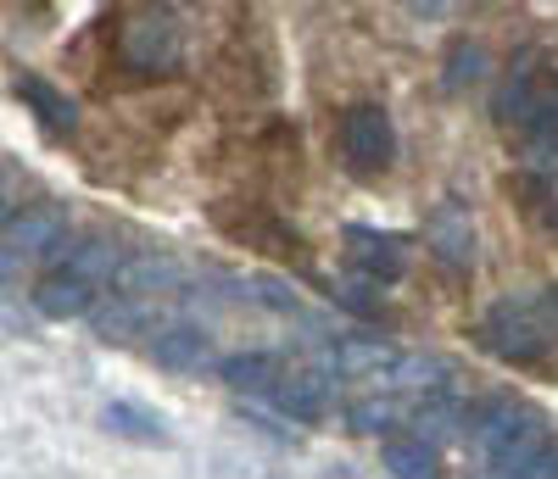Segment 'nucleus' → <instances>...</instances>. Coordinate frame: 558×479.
<instances>
[{
	"instance_id": "1",
	"label": "nucleus",
	"mask_w": 558,
	"mask_h": 479,
	"mask_svg": "<svg viewBox=\"0 0 558 479\" xmlns=\"http://www.w3.org/2000/svg\"><path fill=\"white\" fill-rule=\"evenodd\" d=\"M558 341V302L553 296H497L486 312H481V346L502 363H542Z\"/></svg>"
},
{
	"instance_id": "2",
	"label": "nucleus",
	"mask_w": 558,
	"mask_h": 479,
	"mask_svg": "<svg viewBox=\"0 0 558 479\" xmlns=\"http://www.w3.org/2000/svg\"><path fill=\"white\" fill-rule=\"evenodd\" d=\"M475 446L486 457L492 474H525V463H536L547 452V418L525 402H492L481 418H475Z\"/></svg>"
},
{
	"instance_id": "3",
	"label": "nucleus",
	"mask_w": 558,
	"mask_h": 479,
	"mask_svg": "<svg viewBox=\"0 0 558 479\" xmlns=\"http://www.w3.org/2000/svg\"><path fill=\"white\" fill-rule=\"evenodd\" d=\"M118 57L129 73H173L179 57H184V23L157 7V0H146V7H134L123 17V34H118Z\"/></svg>"
},
{
	"instance_id": "4",
	"label": "nucleus",
	"mask_w": 558,
	"mask_h": 479,
	"mask_svg": "<svg viewBox=\"0 0 558 479\" xmlns=\"http://www.w3.org/2000/svg\"><path fill=\"white\" fill-rule=\"evenodd\" d=\"M341 151H347V168L363 173V179L386 173L391 157H397L391 112H386L380 101H357V107H347V118H341Z\"/></svg>"
},
{
	"instance_id": "5",
	"label": "nucleus",
	"mask_w": 558,
	"mask_h": 479,
	"mask_svg": "<svg viewBox=\"0 0 558 479\" xmlns=\"http://www.w3.org/2000/svg\"><path fill=\"white\" fill-rule=\"evenodd\" d=\"M68 251V212L39 201L23 212H7V273H17V262H57Z\"/></svg>"
},
{
	"instance_id": "6",
	"label": "nucleus",
	"mask_w": 558,
	"mask_h": 479,
	"mask_svg": "<svg viewBox=\"0 0 558 479\" xmlns=\"http://www.w3.org/2000/svg\"><path fill=\"white\" fill-rule=\"evenodd\" d=\"M425 246L447 262V268H475V218H470V207L463 201H436L430 207V218H425Z\"/></svg>"
},
{
	"instance_id": "7",
	"label": "nucleus",
	"mask_w": 558,
	"mask_h": 479,
	"mask_svg": "<svg viewBox=\"0 0 558 479\" xmlns=\"http://www.w3.org/2000/svg\"><path fill=\"white\" fill-rule=\"evenodd\" d=\"M402 346L380 341V334H341V341L330 346V368L341 379H380V385H391V373L402 368Z\"/></svg>"
},
{
	"instance_id": "8",
	"label": "nucleus",
	"mask_w": 558,
	"mask_h": 479,
	"mask_svg": "<svg viewBox=\"0 0 558 479\" xmlns=\"http://www.w3.org/2000/svg\"><path fill=\"white\" fill-rule=\"evenodd\" d=\"M347 262L363 273V279H375V284H391L408 273V240L402 234H380V229H347Z\"/></svg>"
},
{
	"instance_id": "9",
	"label": "nucleus",
	"mask_w": 558,
	"mask_h": 479,
	"mask_svg": "<svg viewBox=\"0 0 558 479\" xmlns=\"http://www.w3.org/2000/svg\"><path fill=\"white\" fill-rule=\"evenodd\" d=\"M542 84H547V67L525 51L514 67H508V78H502V89H497L492 118H497L502 128H525L531 112H536V101H542Z\"/></svg>"
},
{
	"instance_id": "10",
	"label": "nucleus",
	"mask_w": 558,
	"mask_h": 479,
	"mask_svg": "<svg viewBox=\"0 0 558 479\" xmlns=\"http://www.w3.org/2000/svg\"><path fill=\"white\" fill-rule=\"evenodd\" d=\"M268 396H274V407L286 413V418L318 423L324 413H330V379L313 373V368H286V373L268 385Z\"/></svg>"
},
{
	"instance_id": "11",
	"label": "nucleus",
	"mask_w": 558,
	"mask_h": 479,
	"mask_svg": "<svg viewBox=\"0 0 558 479\" xmlns=\"http://www.w3.org/2000/svg\"><path fill=\"white\" fill-rule=\"evenodd\" d=\"M12 95L39 118V128L45 134H57V139H68L73 128H78V107H73V95H62L51 78H39V73H17L12 78Z\"/></svg>"
},
{
	"instance_id": "12",
	"label": "nucleus",
	"mask_w": 558,
	"mask_h": 479,
	"mask_svg": "<svg viewBox=\"0 0 558 479\" xmlns=\"http://www.w3.org/2000/svg\"><path fill=\"white\" fill-rule=\"evenodd\" d=\"M34 307L45 318H84V312H96V279H84L78 268H62L45 284H34Z\"/></svg>"
},
{
	"instance_id": "13",
	"label": "nucleus",
	"mask_w": 558,
	"mask_h": 479,
	"mask_svg": "<svg viewBox=\"0 0 558 479\" xmlns=\"http://www.w3.org/2000/svg\"><path fill=\"white\" fill-rule=\"evenodd\" d=\"M151 357L168 373H202L213 363V341H207V329H196V323H168L151 341Z\"/></svg>"
},
{
	"instance_id": "14",
	"label": "nucleus",
	"mask_w": 558,
	"mask_h": 479,
	"mask_svg": "<svg viewBox=\"0 0 558 479\" xmlns=\"http://www.w3.org/2000/svg\"><path fill=\"white\" fill-rule=\"evenodd\" d=\"M380 463H386L397 479H430V474H441V463H436V441H425L418 429H413V435H386Z\"/></svg>"
},
{
	"instance_id": "15",
	"label": "nucleus",
	"mask_w": 558,
	"mask_h": 479,
	"mask_svg": "<svg viewBox=\"0 0 558 479\" xmlns=\"http://www.w3.org/2000/svg\"><path fill=\"white\" fill-rule=\"evenodd\" d=\"M173 284H179V262L162 257V251H140L118 273V291H129V296H162V291H173Z\"/></svg>"
},
{
	"instance_id": "16",
	"label": "nucleus",
	"mask_w": 558,
	"mask_h": 479,
	"mask_svg": "<svg viewBox=\"0 0 558 479\" xmlns=\"http://www.w3.org/2000/svg\"><path fill=\"white\" fill-rule=\"evenodd\" d=\"M520 134L531 146V162H558V73H547L542 101H536V112H531V123Z\"/></svg>"
},
{
	"instance_id": "17",
	"label": "nucleus",
	"mask_w": 558,
	"mask_h": 479,
	"mask_svg": "<svg viewBox=\"0 0 558 479\" xmlns=\"http://www.w3.org/2000/svg\"><path fill=\"white\" fill-rule=\"evenodd\" d=\"M62 262L68 268H78L84 279H96V284H112L118 273H123V251H118V240H107V234H96V240H78V246H68L62 251Z\"/></svg>"
},
{
	"instance_id": "18",
	"label": "nucleus",
	"mask_w": 558,
	"mask_h": 479,
	"mask_svg": "<svg viewBox=\"0 0 558 479\" xmlns=\"http://www.w3.org/2000/svg\"><path fill=\"white\" fill-rule=\"evenodd\" d=\"M101 423L112 429V435L140 441V446H162V441H168V429L157 423V413L134 407V402H107V407H101Z\"/></svg>"
},
{
	"instance_id": "19",
	"label": "nucleus",
	"mask_w": 558,
	"mask_h": 479,
	"mask_svg": "<svg viewBox=\"0 0 558 479\" xmlns=\"http://www.w3.org/2000/svg\"><path fill=\"white\" fill-rule=\"evenodd\" d=\"M218 373H223L229 391H268L274 379H279V363L268 352H241V357H223Z\"/></svg>"
},
{
	"instance_id": "20",
	"label": "nucleus",
	"mask_w": 558,
	"mask_h": 479,
	"mask_svg": "<svg viewBox=\"0 0 558 479\" xmlns=\"http://www.w3.org/2000/svg\"><path fill=\"white\" fill-rule=\"evenodd\" d=\"M89 318H96V334H101V341H129V334L140 329V318H146V312H140V302L123 291L112 307H96Z\"/></svg>"
},
{
	"instance_id": "21",
	"label": "nucleus",
	"mask_w": 558,
	"mask_h": 479,
	"mask_svg": "<svg viewBox=\"0 0 558 479\" xmlns=\"http://www.w3.org/2000/svg\"><path fill=\"white\" fill-rule=\"evenodd\" d=\"M452 418H458V407H452V402H436V396L413 407V429H418V435H430V441L452 435V429H458Z\"/></svg>"
},
{
	"instance_id": "22",
	"label": "nucleus",
	"mask_w": 558,
	"mask_h": 479,
	"mask_svg": "<svg viewBox=\"0 0 558 479\" xmlns=\"http://www.w3.org/2000/svg\"><path fill=\"white\" fill-rule=\"evenodd\" d=\"M397 423V402L386 396H368V402H352V429L357 435H380V429Z\"/></svg>"
},
{
	"instance_id": "23",
	"label": "nucleus",
	"mask_w": 558,
	"mask_h": 479,
	"mask_svg": "<svg viewBox=\"0 0 558 479\" xmlns=\"http://www.w3.org/2000/svg\"><path fill=\"white\" fill-rule=\"evenodd\" d=\"M475 78H486V51H481V45H458L452 67H447V89H463V84H475Z\"/></svg>"
},
{
	"instance_id": "24",
	"label": "nucleus",
	"mask_w": 558,
	"mask_h": 479,
	"mask_svg": "<svg viewBox=\"0 0 558 479\" xmlns=\"http://www.w3.org/2000/svg\"><path fill=\"white\" fill-rule=\"evenodd\" d=\"M452 7H458V0H413V12H418V17H447Z\"/></svg>"
}]
</instances>
